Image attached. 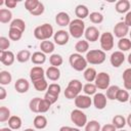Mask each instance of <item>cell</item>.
Returning <instances> with one entry per match:
<instances>
[{
    "label": "cell",
    "mask_w": 131,
    "mask_h": 131,
    "mask_svg": "<svg viewBox=\"0 0 131 131\" xmlns=\"http://www.w3.org/2000/svg\"><path fill=\"white\" fill-rule=\"evenodd\" d=\"M33 34H34V37L37 40H40L41 42L45 40H49L54 35L53 27L50 24H43L41 26L36 27Z\"/></svg>",
    "instance_id": "6da1fadb"
},
{
    "label": "cell",
    "mask_w": 131,
    "mask_h": 131,
    "mask_svg": "<svg viewBox=\"0 0 131 131\" xmlns=\"http://www.w3.org/2000/svg\"><path fill=\"white\" fill-rule=\"evenodd\" d=\"M85 23L82 19H73L69 25V33L73 38L79 39L85 33Z\"/></svg>",
    "instance_id": "7a4b0ae2"
},
{
    "label": "cell",
    "mask_w": 131,
    "mask_h": 131,
    "mask_svg": "<svg viewBox=\"0 0 131 131\" xmlns=\"http://www.w3.org/2000/svg\"><path fill=\"white\" fill-rule=\"evenodd\" d=\"M69 62L71 64V67L77 71V72H82L85 71L87 69V60L84 56H82V54L80 53H72L69 57Z\"/></svg>",
    "instance_id": "3957f363"
},
{
    "label": "cell",
    "mask_w": 131,
    "mask_h": 131,
    "mask_svg": "<svg viewBox=\"0 0 131 131\" xmlns=\"http://www.w3.org/2000/svg\"><path fill=\"white\" fill-rule=\"evenodd\" d=\"M105 52L101 49H92L86 53V60L90 64H100L105 60Z\"/></svg>",
    "instance_id": "277c9868"
},
{
    "label": "cell",
    "mask_w": 131,
    "mask_h": 131,
    "mask_svg": "<svg viewBox=\"0 0 131 131\" xmlns=\"http://www.w3.org/2000/svg\"><path fill=\"white\" fill-rule=\"evenodd\" d=\"M71 121L78 127V128H81V127H85L86 124H87V116L86 114L82 111V110H79V108H76V110H73L71 112Z\"/></svg>",
    "instance_id": "5b68a950"
},
{
    "label": "cell",
    "mask_w": 131,
    "mask_h": 131,
    "mask_svg": "<svg viewBox=\"0 0 131 131\" xmlns=\"http://www.w3.org/2000/svg\"><path fill=\"white\" fill-rule=\"evenodd\" d=\"M99 42H100L101 50H103L104 52L105 51H110L114 47V35L112 33H110V32L102 33L100 35Z\"/></svg>",
    "instance_id": "8992f818"
},
{
    "label": "cell",
    "mask_w": 131,
    "mask_h": 131,
    "mask_svg": "<svg viewBox=\"0 0 131 131\" xmlns=\"http://www.w3.org/2000/svg\"><path fill=\"white\" fill-rule=\"evenodd\" d=\"M110 83H111V77L105 72L98 73L96 76V79L94 81L95 86L100 90H106L110 87Z\"/></svg>",
    "instance_id": "52a82bcc"
},
{
    "label": "cell",
    "mask_w": 131,
    "mask_h": 131,
    "mask_svg": "<svg viewBox=\"0 0 131 131\" xmlns=\"http://www.w3.org/2000/svg\"><path fill=\"white\" fill-rule=\"evenodd\" d=\"M75 105L77 106V108L79 110H86L89 106H91L92 104V98H90L89 95L86 94H79L75 99Z\"/></svg>",
    "instance_id": "ba28073f"
},
{
    "label": "cell",
    "mask_w": 131,
    "mask_h": 131,
    "mask_svg": "<svg viewBox=\"0 0 131 131\" xmlns=\"http://www.w3.org/2000/svg\"><path fill=\"white\" fill-rule=\"evenodd\" d=\"M127 34H129V27L125 24V21H119L115 25V27H114L115 37L122 39V38H125Z\"/></svg>",
    "instance_id": "9c48e42d"
},
{
    "label": "cell",
    "mask_w": 131,
    "mask_h": 131,
    "mask_svg": "<svg viewBox=\"0 0 131 131\" xmlns=\"http://www.w3.org/2000/svg\"><path fill=\"white\" fill-rule=\"evenodd\" d=\"M53 40L57 45H66L70 40V33L64 30H58L53 35Z\"/></svg>",
    "instance_id": "30bf717a"
},
{
    "label": "cell",
    "mask_w": 131,
    "mask_h": 131,
    "mask_svg": "<svg viewBox=\"0 0 131 131\" xmlns=\"http://www.w3.org/2000/svg\"><path fill=\"white\" fill-rule=\"evenodd\" d=\"M84 36H85L86 41H89V42H96L100 38L99 31L94 26H90V27L86 28L85 33H84Z\"/></svg>",
    "instance_id": "8fae6325"
},
{
    "label": "cell",
    "mask_w": 131,
    "mask_h": 131,
    "mask_svg": "<svg viewBox=\"0 0 131 131\" xmlns=\"http://www.w3.org/2000/svg\"><path fill=\"white\" fill-rule=\"evenodd\" d=\"M106 102H107V98H106L105 94H103L101 92H98V93L94 94L93 99H92V103L94 104L95 108L103 110L106 106Z\"/></svg>",
    "instance_id": "7c38bea8"
},
{
    "label": "cell",
    "mask_w": 131,
    "mask_h": 131,
    "mask_svg": "<svg viewBox=\"0 0 131 131\" xmlns=\"http://www.w3.org/2000/svg\"><path fill=\"white\" fill-rule=\"evenodd\" d=\"M110 61H111V64L114 67V68H119L122 66V63L125 61V55H124V52L118 50V51H115L111 54V57H110Z\"/></svg>",
    "instance_id": "4fadbf2b"
},
{
    "label": "cell",
    "mask_w": 131,
    "mask_h": 131,
    "mask_svg": "<svg viewBox=\"0 0 131 131\" xmlns=\"http://www.w3.org/2000/svg\"><path fill=\"white\" fill-rule=\"evenodd\" d=\"M16 56L14 55V53L10 50H6V51H0V61L4 64V66H11L13 64L14 60H15Z\"/></svg>",
    "instance_id": "5bb4252c"
},
{
    "label": "cell",
    "mask_w": 131,
    "mask_h": 131,
    "mask_svg": "<svg viewBox=\"0 0 131 131\" xmlns=\"http://www.w3.org/2000/svg\"><path fill=\"white\" fill-rule=\"evenodd\" d=\"M29 88H30V83L25 78H19L14 83V89L16 90V92H18L20 94L28 92Z\"/></svg>",
    "instance_id": "9a60e30c"
},
{
    "label": "cell",
    "mask_w": 131,
    "mask_h": 131,
    "mask_svg": "<svg viewBox=\"0 0 131 131\" xmlns=\"http://www.w3.org/2000/svg\"><path fill=\"white\" fill-rule=\"evenodd\" d=\"M71 17L69 15V13L64 12V11H60L55 15V23L60 26V27H66L69 26L71 23Z\"/></svg>",
    "instance_id": "2e32d148"
},
{
    "label": "cell",
    "mask_w": 131,
    "mask_h": 131,
    "mask_svg": "<svg viewBox=\"0 0 131 131\" xmlns=\"http://www.w3.org/2000/svg\"><path fill=\"white\" fill-rule=\"evenodd\" d=\"M45 71L42 67H34L31 69L30 71V78L33 81H36V80H39V79H43L45 78Z\"/></svg>",
    "instance_id": "e0dca14e"
},
{
    "label": "cell",
    "mask_w": 131,
    "mask_h": 131,
    "mask_svg": "<svg viewBox=\"0 0 131 131\" xmlns=\"http://www.w3.org/2000/svg\"><path fill=\"white\" fill-rule=\"evenodd\" d=\"M75 14H76L77 18L83 20L84 18L88 17L90 13H89V9H88V7H87L86 5L79 4V5H77L76 8H75Z\"/></svg>",
    "instance_id": "ac0fdd59"
},
{
    "label": "cell",
    "mask_w": 131,
    "mask_h": 131,
    "mask_svg": "<svg viewBox=\"0 0 131 131\" xmlns=\"http://www.w3.org/2000/svg\"><path fill=\"white\" fill-rule=\"evenodd\" d=\"M45 75H46L47 79H49L50 81H57V80H59V78H60V71H59L58 68L49 67V68L46 70Z\"/></svg>",
    "instance_id": "d6986e66"
},
{
    "label": "cell",
    "mask_w": 131,
    "mask_h": 131,
    "mask_svg": "<svg viewBox=\"0 0 131 131\" xmlns=\"http://www.w3.org/2000/svg\"><path fill=\"white\" fill-rule=\"evenodd\" d=\"M130 6H131V4L128 0H120L116 3L115 9L119 13H127L130 9Z\"/></svg>",
    "instance_id": "ffe728a7"
},
{
    "label": "cell",
    "mask_w": 131,
    "mask_h": 131,
    "mask_svg": "<svg viewBox=\"0 0 131 131\" xmlns=\"http://www.w3.org/2000/svg\"><path fill=\"white\" fill-rule=\"evenodd\" d=\"M47 124H48L47 119H46V117L43 116V115H38V116H36V117L34 118L33 125H34V127H35L36 129H39V130H40V129H44V128H46Z\"/></svg>",
    "instance_id": "44dd1931"
},
{
    "label": "cell",
    "mask_w": 131,
    "mask_h": 131,
    "mask_svg": "<svg viewBox=\"0 0 131 131\" xmlns=\"http://www.w3.org/2000/svg\"><path fill=\"white\" fill-rule=\"evenodd\" d=\"M40 49L43 53L45 54H49V53H52L55 49V45L53 42L49 41V40H45V41H42L40 43Z\"/></svg>",
    "instance_id": "7402d4cb"
},
{
    "label": "cell",
    "mask_w": 131,
    "mask_h": 131,
    "mask_svg": "<svg viewBox=\"0 0 131 131\" xmlns=\"http://www.w3.org/2000/svg\"><path fill=\"white\" fill-rule=\"evenodd\" d=\"M67 88L71 89V90L74 91L77 95H79L80 92H81L82 89H83V86H82V83H81L80 80H78V79H73V80H71V81L69 82Z\"/></svg>",
    "instance_id": "603a6c76"
},
{
    "label": "cell",
    "mask_w": 131,
    "mask_h": 131,
    "mask_svg": "<svg viewBox=\"0 0 131 131\" xmlns=\"http://www.w3.org/2000/svg\"><path fill=\"white\" fill-rule=\"evenodd\" d=\"M31 60L34 64H43L46 61V55L42 51H36L32 54Z\"/></svg>",
    "instance_id": "cb8c5ba5"
},
{
    "label": "cell",
    "mask_w": 131,
    "mask_h": 131,
    "mask_svg": "<svg viewBox=\"0 0 131 131\" xmlns=\"http://www.w3.org/2000/svg\"><path fill=\"white\" fill-rule=\"evenodd\" d=\"M112 124L117 128V129H123L125 127V125L127 124V121L125 119L124 116L122 115H116L114 118H113V121H112Z\"/></svg>",
    "instance_id": "d4e9b609"
},
{
    "label": "cell",
    "mask_w": 131,
    "mask_h": 131,
    "mask_svg": "<svg viewBox=\"0 0 131 131\" xmlns=\"http://www.w3.org/2000/svg\"><path fill=\"white\" fill-rule=\"evenodd\" d=\"M7 122H8V127L11 128L12 130H18L23 124L21 119L18 116H11Z\"/></svg>",
    "instance_id": "484cf974"
},
{
    "label": "cell",
    "mask_w": 131,
    "mask_h": 131,
    "mask_svg": "<svg viewBox=\"0 0 131 131\" xmlns=\"http://www.w3.org/2000/svg\"><path fill=\"white\" fill-rule=\"evenodd\" d=\"M75 49L77 51V53H87L88 49H89V43L86 40H79L76 44H75Z\"/></svg>",
    "instance_id": "4316f807"
},
{
    "label": "cell",
    "mask_w": 131,
    "mask_h": 131,
    "mask_svg": "<svg viewBox=\"0 0 131 131\" xmlns=\"http://www.w3.org/2000/svg\"><path fill=\"white\" fill-rule=\"evenodd\" d=\"M83 76H84V79H85L87 82L91 83V82H94V81H95L96 76H97V72H96V70H95L94 68H87V69L84 71Z\"/></svg>",
    "instance_id": "83f0119b"
},
{
    "label": "cell",
    "mask_w": 131,
    "mask_h": 131,
    "mask_svg": "<svg viewBox=\"0 0 131 131\" xmlns=\"http://www.w3.org/2000/svg\"><path fill=\"white\" fill-rule=\"evenodd\" d=\"M123 84L126 90H131V68L126 69L123 72Z\"/></svg>",
    "instance_id": "f1b7e54d"
},
{
    "label": "cell",
    "mask_w": 131,
    "mask_h": 131,
    "mask_svg": "<svg viewBox=\"0 0 131 131\" xmlns=\"http://www.w3.org/2000/svg\"><path fill=\"white\" fill-rule=\"evenodd\" d=\"M12 12L9 9L1 8L0 9V23L7 24L9 21H12Z\"/></svg>",
    "instance_id": "f546056e"
},
{
    "label": "cell",
    "mask_w": 131,
    "mask_h": 131,
    "mask_svg": "<svg viewBox=\"0 0 131 131\" xmlns=\"http://www.w3.org/2000/svg\"><path fill=\"white\" fill-rule=\"evenodd\" d=\"M31 57H32V54L28 49H23L16 53V60L21 63L27 62L29 59H31Z\"/></svg>",
    "instance_id": "4dcf8cb0"
},
{
    "label": "cell",
    "mask_w": 131,
    "mask_h": 131,
    "mask_svg": "<svg viewBox=\"0 0 131 131\" xmlns=\"http://www.w3.org/2000/svg\"><path fill=\"white\" fill-rule=\"evenodd\" d=\"M33 85H34V88L37 91H40V92L47 90L48 89V86H49L45 78L39 79V80H36V81H33Z\"/></svg>",
    "instance_id": "1f68e13d"
},
{
    "label": "cell",
    "mask_w": 131,
    "mask_h": 131,
    "mask_svg": "<svg viewBox=\"0 0 131 131\" xmlns=\"http://www.w3.org/2000/svg\"><path fill=\"white\" fill-rule=\"evenodd\" d=\"M118 48L120 49V51L124 52V51H128L131 49V40L128 38H122L119 40L118 42Z\"/></svg>",
    "instance_id": "d6a6232c"
},
{
    "label": "cell",
    "mask_w": 131,
    "mask_h": 131,
    "mask_svg": "<svg viewBox=\"0 0 131 131\" xmlns=\"http://www.w3.org/2000/svg\"><path fill=\"white\" fill-rule=\"evenodd\" d=\"M49 62L51 64V67H55V68H58L59 66L62 64L63 62V59H62V56L58 53H53L50 55L49 57Z\"/></svg>",
    "instance_id": "836d02e7"
},
{
    "label": "cell",
    "mask_w": 131,
    "mask_h": 131,
    "mask_svg": "<svg viewBox=\"0 0 131 131\" xmlns=\"http://www.w3.org/2000/svg\"><path fill=\"white\" fill-rule=\"evenodd\" d=\"M12 81V76L8 71H1L0 72V84L5 86L9 85Z\"/></svg>",
    "instance_id": "e575fe53"
},
{
    "label": "cell",
    "mask_w": 131,
    "mask_h": 131,
    "mask_svg": "<svg viewBox=\"0 0 131 131\" xmlns=\"http://www.w3.org/2000/svg\"><path fill=\"white\" fill-rule=\"evenodd\" d=\"M120 90V87L117 86V85H113V86H110L107 89H106V98L110 99V100H115L117 98V94Z\"/></svg>",
    "instance_id": "d590c367"
},
{
    "label": "cell",
    "mask_w": 131,
    "mask_h": 131,
    "mask_svg": "<svg viewBox=\"0 0 131 131\" xmlns=\"http://www.w3.org/2000/svg\"><path fill=\"white\" fill-rule=\"evenodd\" d=\"M9 28L17 29V30H19V31H21V32L24 33L25 30H26V23H25V20H23L21 18H15V19H13V20L10 23Z\"/></svg>",
    "instance_id": "8d00e7d4"
},
{
    "label": "cell",
    "mask_w": 131,
    "mask_h": 131,
    "mask_svg": "<svg viewBox=\"0 0 131 131\" xmlns=\"http://www.w3.org/2000/svg\"><path fill=\"white\" fill-rule=\"evenodd\" d=\"M85 131H101L100 123L96 120H91L87 122L85 126Z\"/></svg>",
    "instance_id": "74e56055"
},
{
    "label": "cell",
    "mask_w": 131,
    "mask_h": 131,
    "mask_svg": "<svg viewBox=\"0 0 131 131\" xmlns=\"http://www.w3.org/2000/svg\"><path fill=\"white\" fill-rule=\"evenodd\" d=\"M23 37V32L17 30V29H13V28H9V32H8V38L11 41H18L20 40Z\"/></svg>",
    "instance_id": "f35d334b"
},
{
    "label": "cell",
    "mask_w": 131,
    "mask_h": 131,
    "mask_svg": "<svg viewBox=\"0 0 131 131\" xmlns=\"http://www.w3.org/2000/svg\"><path fill=\"white\" fill-rule=\"evenodd\" d=\"M42 98L40 97H34L30 100L29 102V107H30V111L35 113V114H38L39 113V104H40V101H41Z\"/></svg>",
    "instance_id": "ab89813d"
},
{
    "label": "cell",
    "mask_w": 131,
    "mask_h": 131,
    "mask_svg": "<svg viewBox=\"0 0 131 131\" xmlns=\"http://www.w3.org/2000/svg\"><path fill=\"white\" fill-rule=\"evenodd\" d=\"M129 99H130L129 92L126 89H120L117 94L116 100H118L119 102H127V101H129Z\"/></svg>",
    "instance_id": "60d3db41"
},
{
    "label": "cell",
    "mask_w": 131,
    "mask_h": 131,
    "mask_svg": "<svg viewBox=\"0 0 131 131\" xmlns=\"http://www.w3.org/2000/svg\"><path fill=\"white\" fill-rule=\"evenodd\" d=\"M89 19L92 24H101L103 21V15L98 11H93L89 14Z\"/></svg>",
    "instance_id": "b9f144b4"
},
{
    "label": "cell",
    "mask_w": 131,
    "mask_h": 131,
    "mask_svg": "<svg viewBox=\"0 0 131 131\" xmlns=\"http://www.w3.org/2000/svg\"><path fill=\"white\" fill-rule=\"evenodd\" d=\"M11 117L10 115V110L6 106H1L0 107V122L4 123L6 121L9 120V118Z\"/></svg>",
    "instance_id": "7bdbcfd3"
},
{
    "label": "cell",
    "mask_w": 131,
    "mask_h": 131,
    "mask_svg": "<svg viewBox=\"0 0 131 131\" xmlns=\"http://www.w3.org/2000/svg\"><path fill=\"white\" fill-rule=\"evenodd\" d=\"M96 90H97V87L95 86V84L93 83H87L83 86V91L86 95H94L96 93Z\"/></svg>",
    "instance_id": "ee69618b"
},
{
    "label": "cell",
    "mask_w": 131,
    "mask_h": 131,
    "mask_svg": "<svg viewBox=\"0 0 131 131\" xmlns=\"http://www.w3.org/2000/svg\"><path fill=\"white\" fill-rule=\"evenodd\" d=\"M40 1L39 0H26L25 1V8L31 13L34 9H36V7L39 5Z\"/></svg>",
    "instance_id": "f6af8a7d"
},
{
    "label": "cell",
    "mask_w": 131,
    "mask_h": 131,
    "mask_svg": "<svg viewBox=\"0 0 131 131\" xmlns=\"http://www.w3.org/2000/svg\"><path fill=\"white\" fill-rule=\"evenodd\" d=\"M51 107V103L49 101H47L45 98H42L39 104V113L40 114H44L46 112H48Z\"/></svg>",
    "instance_id": "bcb514c9"
},
{
    "label": "cell",
    "mask_w": 131,
    "mask_h": 131,
    "mask_svg": "<svg viewBox=\"0 0 131 131\" xmlns=\"http://www.w3.org/2000/svg\"><path fill=\"white\" fill-rule=\"evenodd\" d=\"M47 92L59 96V94H60V92H61V87H60V85L57 84V83H51V84H49V86H48Z\"/></svg>",
    "instance_id": "7dc6e473"
},
{
    "label": "cell",
    "mask_w": 131,
    "mask_h": 131,
    "mask_svg": "<svg viewBox=\"0 0 131 131\" xmlns=\"http://www.w3.org/2000/svg\"><path fill=\"white\" fill-rule=\"evenodd\" d=\"M10 47V39L4 36L0 37V51H6Z\"/></svg>",
    "instance_id": "c3c4849f"
},
{
    "label": "cell",
    "mask_w": 131,
    "mask_h": 131,
    "mask_svg": "<svg viewBox=\"0 0 131 131\" xmlns=\"http://www.w3.org/2000/svg\"><path fill=\"white\" fill-rule=\"evenodd\" d=\"M44 10H45L44 4H43L42 2H40V3H39V5L36 7V9H34V10L31 12V14H32L33 16H38V15H41V14H43Z\"/></svg>",
    "instance_id": "681fc988"
},
{
    "label": "cell",
    "mask_w": 131,
    "mask_h": 131,
    "mask_svg": "<svg viewBox=\"0 0 131 131\" xmlns=\"http://www.w3.org/2000/svg\"><path fill=\"white\" fill-rule=\"evenodd\" d=\"M44 98H45L47 101H49L51 104H53V103H55V102L57 101L58 95H55V94H52V93H49V92L46 91V93H45V95H44Z\"/></svg>",
    "instance_id": "f907efd6"
},
{
    "label": "cell",
    "mask_w": 131,
    "mask_h": 131,
    "mask_svg": "<svg viewBox=\"0 0 131 131\" xmlns=\"http://www.w3.org/2000/svg\"><path fill=\"white\" fill-rule=\"evenodd\" d=\"M17 3H18V1H16V0H6V1H4V4L7 8H14L17 5Z\"/></svg>",
    "instance_id": "816d5d0a"
},
{
    "label": "cell",
    "mask_w": 131,
    "mask_h": 131,
    "mask_svg": "<svg viewBox=\"0 0 131 131\" xmlns=\"http://www.w3.org/2000/svg\"><path fill=\"white\" fill-rule=\"evenodd\" d=\"M101 131H117V128L113 124H105L101 127Z\"/></svg>",
    "instance_id": "f5cc1de1"
},
{
    "label": "cell",
    "mask_w": 131,
    "mask_h": 131,
    "mask_svg": "<svg viewBox=\"0 0 131 131\" xmlns=\"http://www.w3.org/2000/svg\"><path fill=\"white\" fill-rule=\"evenodd\" d=\"M125 24L130 28L131 27V11H128L126 13V16H125Z\"/></svg>",
    "instance_id": "db71d44e"
},
{
    "label": "cell",
    "mask_w": 131,
    "mask_h": 131,
    "mask_svg": "<svg viewBox=\"0 0 131 131\" xmlns=\"http://www.w3.org/2000/svg\"><path fill=\"white\" fill-rule=\"evenodd\" d=\"M6 90L3 88V87H0V99L1 100H3V99H5L6 98Z\"/></svg>",
    "instance_id": "11a10c76"
},
{
    "label": "cell",
    "mask_w": 131,
    "mask_h": 131,
    "mask_svg": "<svg viewBox=\"0 0 131 131\" xmlns=\"http://www.w3.org/2000/svg\"><path fill=\"white\" fill-rule=\"evenodd\" d=\"M59 131H73V127L70 126H62L59 128Z\"/></svg>",
    "instance_id": "9f6ffc18"
},
{
    "label": "cell",
    "mask_w": 131,
    "mask_h": 131,
    "mask_svg": "<svg viewBox=\"0 0 131 131\" xmlns=\"http://www.w3.org/2000/svg\"><path fill=\"white\" fill-rule=\"evenodd\" d=\"M126 121H127V124L129 125V127L131 128V113L129 114V116L127 117V119H126Z\"/></svg>",
    "instance_id": "6f0895ef"
},
{
    "label": "cell",
    "mask_w": 131,
    "mask_h": 131,
    "mask_svg": "<svg viewBox=\"0 0 131 131\" xmlns=\"http://www.w3.org/2000/svg\"><path fill=\"white\" fill-rule=\"evenodd\" d=\"M0 131H12V129L9 127H4V128H1Z\"/></svg>",
    "instance_id": "680465c9"
},
{
    "label": "cell",
    "mask_w": 131,
    "mask_h": 131,
    "mask_svg": "<svg viewBox=\"0 0 131 131\" xmlns=\"http://www.w3.org/2000/svg\"><path fill=\"white\" fill-rule=\"evenodd\" d=\"M127 59H128V62H129V64H131V53H130V54L128 55Z\"/></svg>",
    "instance_id": "91938a15"
},
{
    "label": "cell",
    "mask_w": 131,
    "mask_h": 131,
    "mask_svg": "<svg viewBox=\"0 0 131 131\" xmlns=\"http://www.w3.org/2000/svg\"><path fill=\"white\" fill-rule=\"evenodd\" d=\"M23 131H36V130L33 129V128H27V129H25V130H23Z\"/></svg>",
    "instance_id": "94428289"
},
{
    "label": "cell",
    "mask_w": 131,
    "mask_h": 131,
    "mask_svg": "<svg viewBox=\"0 0 131 131\" xmlns=\"http://www.w3.org/2000/svg\"><path fill=\"white\" fill-rule=\"evenodd\" d=\"M73 131H80L79 128H73Z\"/></svg>",
    "instance_id": "6125c7cd"
},
{
    "label": "cell",
    "mask_w": 131,
    "mask_h": 131,
    "mask_svg": "<svg viewBox=\"0 0 131 131\" xmlns=\"http://www.w3.org/2000/svg\"><path fill=\"white\" fill-rule=\"evenodd\" d=\"M129 35H130V40H131V30L129 31Z\"/></svg>",
    "instance_id": "be15d7a7"
},
{
    "label": "cell",
    "mask_w": 131,
    "mask_h": 131,
    "mask_svg": "<svg viewBox=\"0 0 131 131\" xmlns=\"http://www.w3.org/2000/svg\"><path fill=\"white\" fill-rule=\"evenodd\" d=\"M119 131H127V130H124V129H120Z\"/></svg>",
    "instance_id": "e7e4bbea"
},
{
    "label": "cell",
    "mask_w": 131,
    "mask_h": 131,
    "mask_svg": "<svg viewBox=\"0 0 131 131\" xmlns=\"http://www.w3.org/2000/svg\"><path fill=\"white\" fill-rule=\"evenodd\" d=\"M129 101H130V104H131V97H130V99H129Z\"/></svg>",
    "instance_id": "03108f58"
}]
</instances>
